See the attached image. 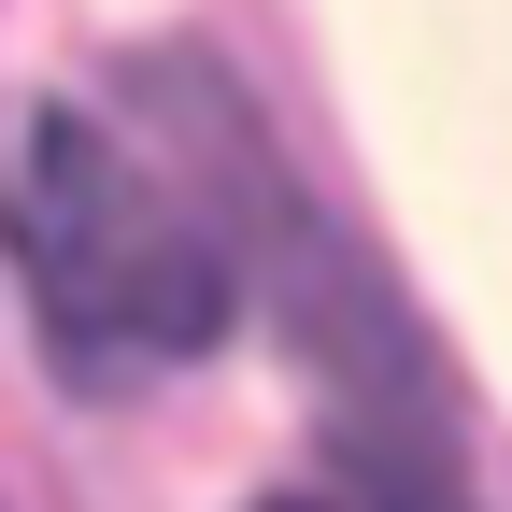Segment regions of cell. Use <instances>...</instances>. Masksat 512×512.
I'll return each instance as SVG.
<instances>
[{
  "instance_id": "obj_1",
  "label": "cell",
  "mask_w": 512,
  "mask_h": 512,
  "mask_svg": "<svg viewBox=\"0 0 512 512\" xmlns=\"http://www.w3.org/2000/svg\"><path fill=\"white\" fill-rule=\"evenodd\" d=\"M0 228H15L29 285H43V342L72 384H143L171 356H200L228 328V256L200 228V200L128 157L100 114L43 100L0 143Z\"/></svg>"
},
{
  "instance_id": "obj_2",
  "label": "cell",
  "mask_w": 512,
  "mask_h": 512,
  "mask_svg": "<svg viewBox=\"0 0 512 512\" xmlns=\"http://www.w3.org/2000/svg\"><path fill=\"white\" fill-rule=\"evenodd\" d=\"M285 512H299V498H285ZM384 512H413V498H384Z\"/></svg>"
}]
</instances>
